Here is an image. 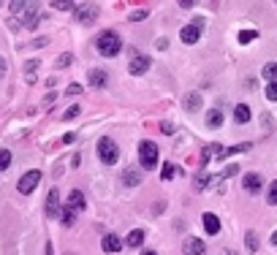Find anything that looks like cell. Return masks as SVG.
Instances as JSON below:
<instances>
[{"instance_id":"2e32d148","label":"cell","mask_w":277,"mask_h":255,"mask_svg":"<svg viewBox=\"0 0 277 255\" xmlns=\"http://www.w3.org/2000/svg\"><path fill=\"white\" fill-rule=\"evenodd\" d=\"M122 182H125L128 187H136L139 182H141V174H139V169H125V171H122Z\"/></svg>"},{"instance_id":"83f0119b","label":"cell","mask_w":277,"mask_h":255,"mask_svg":"<svg viewBox=\"0 0 277 255\" xmlns=\"http://www.w3.org/2000/svg\"><path fill=\"white\" fill-rule=\"evenodd\" d=\"M9 9H11V14H22V11L27 9V3H25V0H11Z\"/></svg>"},{"instance_id":"277c9868","label":"cell","mask_w":277,"mask_h":255,"mask_svg":"<svg viewBox=\"0 0 277 255\" xmlns=\"http://www.w3.org/2000/svg\"><path fill=\"white\" fill-rule=\"evenodd\" d=\"M201 27H204V19H196V22H191V25L182 27V33H179L182 44H196V41H199V38H201Z\"/></svg>"},{"instance_id":"5b68a950","label":"cell","mask_w":277,"mask_h":255,"mask_svg":"<svg viewBox=\"0 0 277 255\" xmlns=\"http://www.w3.org/2000/svg\"><path fill=\"white\" fill-rule=\"evenodd\" d=\"M38 182H41V171H27V174H22V179H19V193L22 196H27V193H33V190L38 187Z\"/></svg>"},{"instance_id":"e575fe53","label":"cell","mask_w":277,"mask_h":255,"mask_svg":"<svg viewBox=\"0 0 277 255\" xmlns=\"http://www.w3.org/2000/svg\"><path fill=\"white\" fill-rule=\"evenodd\" d=\"M71 60H74L71 54H63V57L57 60V66H60V68H66V66H71Z\"/></svg>"},{"instance_id":"9a60e30c","label":"cell","mask_w":277,"mask_h":255,"mask_svg":"<svg viewBox=\"0 0 277 255\" xmlns=\"http://www.w3.org/2000/svg\"><path fill=\"white\" fill-rule=\"evenodd\" d=\"M101 247H104L106 252H120V250H122V242H120V236L106 234V236H104V242H101Z\"/></svg>"},{"instance_id":"ac0fdd59","label":"cell","mask_w":277,"mask_h":255,"mask_svg":"<svg viewBox=\"0 0 277 255\" xmlns=\"http://www.w3.org/2000/svg\"><path fill=\"white\" fill-rule=\"evenodd\" d=\"M185 109L188 111H199L201 109V95L199 92H188L185 95Z\"/></svg>"},{"instance_id":"8d00e7d4","label":"cell","mask_w":277,"mask_h":255,"mask_svg":"<svg viewBox=\"0 0 277 255\" xmlns=\"http://www.w3.org/2000/svg\"><path fill=\"white\" fill-rule=\"evenodd\" d=\"M161 131H163V133H171L174 125H171V122H161Z\"/></svg>"},{"instance_id":"ab89813d","label":"cell","mask_w":277,"mask_h":255,"mask_svg":"<svg viewBox=\"0 0 277 255\" xmlns=\"http://www.w3.org/2000/svg\"><path fill=\"white\" fill-rule=\"evenodd\" d=\"M141 255H158V252H152V250H141Z\"/></svg>"},{"instance_id":"4316f807","label":"cell","mask_w":277,"mask_h":255,"mask_svg":"<svg viewBox=\"0 0 277 255\" xmlns=\"http://www.w3.org/2000/svg\"><path fill=\"white\" fill-rule=\"evenodd\" d=\"M60 220L66 222V226H74V220H76V212H71L68 206H66V209L60 212Z\"/></svg>"},{"instance_id":"8992f818","label":"cell","mask_w":277,"mask_h":255,"mask_svg":"<svg viewBox=\"0 0 277 255\" xmlns=\"http://www.w3.org/2000/svg\"><path fill=\"white\" fill-rule=\"evenodd\" d=\"M98 19V6H79L76 9V22L79 25H93V22Z\"/></svg>"},{"instance_id":"5bb4252c","label":"cell","mask_w":277,"mask_h":255,"mask_svg":"<svg viewBox=\"0 0 277 255\" xmlns=\"http://www.w3.org/2000/svg\"><path fill=\"white\" fill-rule=\"evenodd\" d=\"M201 222H204V231H207V234H212V236H215L218 231H220V220H218V214H212V212L204 214Z\"/></svg>"},{"instance_id":"30bf717a","label":"cell","mask_w":277,"mask_h":255,"mask_svg":"<svg viewBox=\"0 0 277 255\" xmlns=\"http://www.w3.org/2000/svg\"><path fill=\"white\" fill-rule=\"evenodd\" d=\"M60 193L57 190H49V196H46V217H60Z\"/></svg>"},{"instance_id":"1f68e13d","label":"cell","mask_w":277,"mask_h":255,"mask_svg":"<svg viewBox=\"0 0 277 255\" xmlns=\"http://www.w3.org/2000/svg\"><path fill=\"white\" fill-rule=\"evenodd\" d=\"M66 95H71V98H74V95H82V84H68Z\"/></svg>"},{"instance_id":"60d3db41","label":"cell","mask_w":277,"mask_h":255,"mask_svg":"<svg viewBox=\"0 0 277 255\" xmlns=\"http://www.w3.org/2000/svg\"><path fill=\"white\" fill-rule=\"evenodd\" d=\"M272 244L277 247V231H274V234H272Z\"/></svg>"},{"instance_id":"603a6c76","label":"cell","mask_w":277,"mask_h":255,"mask_svg":"<svg viewBox=\"0 0 277 255\" xmlns=\"http://www.w3.org/2000/svg\"><path fill=\"white\" fill-rule=\"evenodd\" d=\"M54 9L57 11H74L76 6H74V0H54Z\"/></svg>"},{"instance_id":"d6986e66","label":"cell","mask_w":277,"mask_h":255,"mask_svg":"<svg viewBox=\"0 0 277 255\" xmlns=\"http://www.w3.org/2000/svg\"><path fill=\"white\" fill-rule=\"evenodd\" d=\"M261 76H264L269 84H277V62H266L264 71H261Z\"/></svg>"},{"instance_id":"6da1fadb","label":"cell","mask_w":277,"mask_h":255,"mask_svg":"<svg viewBox=\"0 0 277 255\" xmlns=\"http://www.w3.org/2000/svg\"><path fill=\"white\" fill-rule=\"evenodd\" d=\"M96 49L101 57H117L122 49V38L114 33V30H104V33L98 36V41H96Z\"/></svg>"},{"instance_id":"44dd1931","label":"cell","mask_w":277,"mask_h":255,"mask_svg":"<svg viewBox=\"0 0 277 255\" xmlns=\"http://www.w3.org/2000/svg\"><path fill=\"white\" fill-rule=\"evenodd\" d=\"M207 125L209 128H220V125H223V114H220V109H212L207 114Z\"/></svg>"},{"instance_id":"d6a6232c","label":"cell","mask_w":277,"mask_h":255,"mask_svg":"<svg viewBox=\"0 0 277 255\" xmlns=\"http://www.w3.org/2000/svg\"><path fill=\"white\" fill-rule=\"evenodd\" d=\"M79 111H82L79 106H71V109H66V119H76V117H79Z\"/></svg>"},{"instance_id":"52a82bcc","label":"cell","mask_w":277,"mask_h":255,"mask_svg":"<svg viewBox=\"0 0 277 255\" xmlns=\"http://www.w3.org/2000/svg\"><path fill=\"white\" fill-rule=\"evenodd\" d=\"M149 66H152V62H149L147 54H133L131 62H128V71L133 76H141V74H147V71H149Z\"/></svg>"},{"instance_id":"4dcf8cb0","label":"cell","mask_w":277,"mask_h":255,"mask_svg":"<svg viewBox=\"0 0 277 255\" xmlns=\"http://www.w3.org/2000/svg\"><path fill=\"white\" fill-rule=\"evenodd\" d=\"M36 68H38V62L30 60L27 62V82H36Z\"/></svg>"},{"instance_id":"836d02e7","label":"cell","mask_w":277,"mask_h":255,"mask_svg":"<svg viewBox=\"0 0 277 255\" xmlns=\"http://www.w3.org/2000/svg\"><path fill=\"white\" fill-rule=\"evenodd\" d=\"M266 98L269 101H277V84H269L266 87Z\"/></svg>"},{"instance_id":"74e56055","label":"cell","mask_w":277,"mask_h":255,"mask_svg":"<svg viewBox=\"0 0 277 255\" xmlns=\"http://www.w3.org/2000/svg\"><path fill=\"white\" fill-rule=\"evenodd\" d=\"M74 139H76V133H66V136H63V141H66V144H71Z\"/></svg>"},{"instance_id":"b9f144b4","label":"cell","mask_w":277,"mask_h":255,"mask_svg":"<svg viewBox=\"0 0 277 255\" xmlns=\"http://www.w3.org/2000/svg\"><path fill=\"white\" fill-rule=\"evenodd\" d=\"M46 255H52V244H46Z\"/></svg>"},{"instance_id":"cb8c5ba5","label":"cell","mask_w":277,"mask_h":255,"mask_svg":"<svg viewBox=\"0 0 277 255\" xmlns=\"http://www.w3.org/2000/svg\"><path fill=\"white\" fill-rule=\"evenodd\" d=\"M11 166V152L9 149H0V171H6Z\"/></svg>"},{"instance_id":"484cf974","label":"cell","mask_w":277,"mask_h":255,"mask_svg":"<svg viewBox=\"0 0 277 255\" xmlns=\"http://www.w3.org/2000/svg\"><path fill=\"white\" fill-rule=\"evenodd\" d=\"M177 174H179V169H177L174 163H166V166H163V179H174Z\"/></svg>"},{"instance_id":"8fae6325","label":"cell","mask_w":277,"mask_h":255,"mask_svg":"<svg viewBox=\"0 0 277 255\" xmlns=\"http://www.w3.org/2000/svg\"><path fill=\"white\" fill-rule=\"evenodd\" d=\"M261 185H264V179H261V174H244L242 179V187L248 190V193H258Z\"/></svg>"},{"instance_id":"d4e9b609","label":"cell","mask_w":277,"mask_h":255,"mask_svg":"<svg viewBox=\"0 0 277 255\" xmlns=\"http://www.w3.org/2000/svg\"><path fill=\"white\" fill-rule=\"evenodd\" d=\"M256 38H258L256 30H242V33H239V44H250V41H256Z\"/></svg>"},{"instance_id":"7402d4cb","label":"cell","mask_w":277,"mask_h":255,"mask_svg":"<svg viewBox=\"0 0 277 255\" xmlns=\"http://www.w3.org/2000/svg\"><path fill=\"white\" fill-rule=\"evenodd\" d=\"M244 242H248V252H256V250H258V236H256V231H248Z\"/></svg>"},{"instance_id":"ba28073f","label":"cell","mask_w":277,"mask_h":255,"mask_svg":"<svg viewBox=\"0 0 277 255\" xmlns=\"http://www.w3.org/2000/svg\"><path fill=\"white\" fill-rule=\"evenodd\" d=\"M182 252L185 255H204L207 252V244H204L201 239H196V236H188L185 244H182Z\"/></svg>"},{"instance_id":"e0dca14e","label":"cell","mask_w":277,"mask_h":255,"mask_svg":"<svg viewBox=\"0 0 277 255\" xmlns=\"http://www.w3.org/2000/svg\"><path fill=\"white\" fill-rule=\"evenodd\" d=\"M22 22H25L27 27H33L38 22V6H27V9L22 11Z\"/></svg>"},{"instance_id":"9c48e42d","label":"cell","mask_w":277,"mask_h":255,"mask_svg":"<svg viewBox=\"0 0 277 255\" xmlns=\"http://www.w3.org/2000/svg\"><path fill=\"white\" fill-rule=\"evenodd\" d=\"M66 206H68L71 212H84V209H87V201H84V193H82V190H71Z\"/></svg>"},{"instance_id":"f1b7e54d","label":"cell","mask_w":277,"mask_h":255,"mask_svg":"<svg viewBox=\"0 0 277 255\" xmlns=\"http://www.w3.org/2000/svg\"><path fill=\"white\" fill-rule=\"evenodd\" d=\"M266 201L272 204V206H277V182H272L269 185V193H266Z\"/></svg>"},{"instance_id":"3957f363","label":"cell","mask_w":277,"mask_h":255,"mask_svg":"<svg viewBox=\"0 0 277 255\" xmlns=\"http://www.w3.org/2000/svg\"><path fill=\"white\" fill-rule=\"evenodd\" d=\"M139 163L144 171H152L158 166V144H152V141H141L139 144Z\"/></svg>"},{"instance_id":"ffe728a7","label":"cell","mask_w":277,"mask_h":255,"mask_svg":"<svg viewBox=\"0 0 277 255\" xmlns=\"http://www.w3.org/2000/svg\"><path fill=\"white\" fill-rule=\"evenodd\" d=\"M234 119H236V122H239V125H244V122H250V109L244 106V103H239V106L234 109Z\"/></svg>"},{"instance_id":"7a4b0ae2","label":"cell","mask_w":277,"mask_h":255,"mask_svg":"<svg viewBox=\"0 0 277 255\" xmlns=\"http://www.w3.org/2000/svg\"><path fill=\"white\" fill-rule=\"evenodd\" d=\"M98 157H101V163H109V166L120 161V147H117V141L109 139V136L98 139Z\"/></svg>"},{"instance_id":"f35d334b","label":"cell","mask_w":277,"mask_h":255,"mask_svg":"<svg viewBox=\"0 0 277 255\" xmlns=\"http://www.w3.org/2000/svg\"><path fill=\"white\" fill-rule=\"evenodd\" d=\"M3 76H6V60L0 57V79H3Z\"/></svg>"},{"instance_id":"7c38bea8","label":"cell","mask_w":277,"mask_h":255,"mask_svg":"<svg viewBox=\"0 0 277 255\" xmlns=\"http://www.w3.org/2000/svg\"><path fill=\"white\" fill-rule=\"evenodd\" d=\"M87 82H90L93 87H106V84H109V76H106V71L93 68L90 74H87Z\"/></svg>"},{"instance_id":"f546056e","label":"cell","mask_w":277,"mask_h":255,"mask_svg":"<svg viewBox=\"0 0 277 255\" xmlns=\"http://www.w3.org/2000/svg\"><path fill=\"white\" fill-rule=\"evenodd\" d=\"M147 14H149L147 9H136V11L131 14V22H141V19H147Z\"/></svg>"},{"instance_id":"d590c367","label":"cell","mask_w":277,"mask_h":255,"mask_svg":"<svg viewBox=\"0 0 277 255\" xmlns=\"http://www.w3.org/2000/svg\"><path fill=\"white\" fill-rule=\"evenodd\" d=\"M179 6H182V9H193L196 0H179Z\"/></svg>"},{"instance_id":"4fadbf2b","label":"cell","mask_w":277,"mask_h":255,"mask_svg":"<svg viewBox=\"0 0 277 255\" xmlns=\"http://www.w3.org/2000/svg\"><path fill=\"white\" fill-rule=\"evenodd\" d=\"M144 244V231L141 228H133L128 236H125V247H131V250H136V247Z\"/></svg>"}]
</instances>
